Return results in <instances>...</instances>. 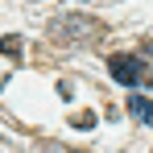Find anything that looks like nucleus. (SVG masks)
I'll list each match as a JSON object with an SVG mask.
<instances>
[{
	"instance_id": "f257e3e1",
	"label": "nucleus",
	"mask_w": 153,
	"mask_h": 153,
	"mask_svg": "<svg viewBox=\"0 0 153 153\" xmlns=\"http://www.w3.org/2000/svg\"><path fill=\"white\" fill-rule=\"evenodd\" d=\"M108 71H112L116 83H124V87H145V83H153L149 62L137 58V54H112V58H108Z\"/></svg>"
},
{
	"instance_id": "f03ea898",
	"label": "nucleus",
	"mask_w": 153,
	"mask_h": 153,
	"mask_svg": "<svg viewBox=\"0 0 153 153\" xmlns=\"http://www.w3.org/2000/svg\"><path fill=\"white\" fill-rule=\"evenodd\" d=\"M50 33L58 37V42H66V46H79V37H95L100 25L87 21V17H62V21H54V25H50Z\"/></svg>"
},
{
	"instance_id": "7ed1b4c3",
	"label": "nucleus",
	"mask_w": 153,
	"mask_h": 153,
	"mask_svg": "<svg viewBox=\"0 0 153 153\" xmlns=\"http://www.w3.org/2000/svg\"><path fill=\"white\" fill-rule=\"evenodd\" d=\"M128 112H132L141 124H153V103L145 100V95H132V100H128Z\"/></svg>"
},
{
	"instance_id": "20e7f679",
	"label": "nucleus",
	"mask_w": 153,
	"mask_h": 153,
	"mask_svg": "<svg viewBox=\"0 0 153 153\" xmlns=\"http://www.w3.org/2000/svg\"><path fill=\"white\" fill-rule=\"evenodd\" d=\"M0 54L17 58V54H21V37H4V42H0Z\"/></svg>"
}]
</instances>
